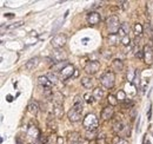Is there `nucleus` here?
<instances>
[{
	"label": "nucleus",
	"instance_id": "10",
	"mask_svg": "<svg viewBox=\"0 0 153 144\" xmlns=\"http://www.w3.org/2000/svg\"><path fill=\"white\" fill-rule=\"evenodd\" d=\"M38 83L44 90H50V89H52V83L48 80V78H47L46 76H40L38 78Z\"/></svg>",
	"mask_w": 153,
	"mask_h": 144
},
{
	"label": "nucleus",
	"instance_id": "46",
	"mask_svg": "<svg viewBox=\"0 0 153 144\" xmlns=\"http://www.w3.org/2000/svg\"><path fill=\"white\" fill-rule=\"evenodd\" d=\"M17 144H25V143H24V142H21L19 138H17Z\"/></svg>",
	"mask_w": 153,
	"mask_h": 144
},
{
	"label": "nucleus",
	"instance_id": "34",
	"mask_svg": "<svg viewBox=\"0 0 153 144\" xmlns=\"http://www.w3.org/2000/svg\"><path fill=\"white\" fill-rule=\"evenodd\" d=\"M133 104L134 103L131 100V99H126V100L123 103V106H124V108H132V106H133Z\"/></svg>",
	"mask_w": 153,
	"mask_h": 144
},
{
	"label": "nucleus",
	"instance_id": "36",
	"mask_svg": "<svg viewBox=\"0 0 153 144\" xmlns=\"http://www.w3.org/2000/svg\"><path fill=\"white\" fill-rule=\"evenodd\" d=\"M134 54H135L137 58H139V59H144V51H143V50H139V49H138V51H135Z\"/></svg>",
	"mask_w": 153,
	"mask_h": 144
},
{
	"label": "nucleus",
	"instance_id": "32",
	"mask_svg": "<svg viewBox=\"0 0 153 144\" xmlns=\"http://www.w3.org/2000/svg\"><path fill=\"white\" fill-rule=\"evenodd\" d=\"M134 74H135V72L132 71V70H130V71L127 72V80H128L130 83H132V82H133Z\"/></svg>",
	"mask_w": 153,
	"mask_h": 144
},
{
	"label": "nucleus",
	"instance_id": "26",
	"mask_svg": "<svg viewBox=\"0 0 153 144\" xmlns=\"http://www.w3.org/2000/svg\"><path fill=\"white\" fill-rule=\"evenodd\" d=\"M46 77L48 78V80H50L52 84H56L58 80H59V77H58V74L56 73V72H50Z\"/></svg>",
	"mask_w": 153,
	"mask_h": 144
},
{
	"label": "nucleus",
	"instance_id": "8",
	"mask_svg": "<svg viewBox=\"0 0 153 144\" xmlns=\"http://www.w3.org/2000/svg\"><path fill=\"white\" fill-rule=\"evenodd\" d=\"M67 58V53L62 50H56L53 53H52V62L54 64H58V63H61L64 60H66Z\"/></svg>",
	"mask_w": 153,
	"mask_h": 144
},
{
	"label": "nucleus",
	"instance_id": "22",
	"mask_svg": "<svg viewBox=\"0 0 153 144\" xmlns=\"http://www.w3.org/2000/svg\"><path fill=\"white\" fill-rule=\"evenodd\" d=\"M123 68H124V64H123V62L120 59H115V60L112 62V69L114 71H121Z\"/></svg>",
	"mask_w": 153,
	"mask_h": 144
},
{
	"label": "nucleus",
	"instance_id": "23",
	"mask_svg": "<svg viewBox=\"0 0 153 144\" xmlns=\"http://www.w3.org/2000/svg\"><path fill=\"white\" fill-rule=\"evenodd\" d=\"M92 96H93V98H94L96 100H100V99H102V97H104V91L101 90L100 88H96V89L93 90Z\"/></svg>",
	"mask_w": 153,
	"mask_h": 144
},
{
	"label": "nucleus",
	"instance_id": "2",
	"mask_svg": "<svg viewBox=\"0 0 153 144\" xmlns=\"http://www.w3.org/2000/svg\"><path fill=\"white\" fill-rule=\"evenodd\" d=\"M84 128L87 130V131H93V130H97L98 128V119L92 113H88L85 118H84Z\"/></svg>",
	"mask_w": 153,
	"mask_h": 144
},
{
	"label": "nucleus",
	"instance_id": "33",
	"mask_svg": "<svg viewBox=\"0 0 153 144\" xmlns=\"http://www.w3.org/2000/svg\"><path fill=\"white\" fill-rule=\"evenodd\" d=\"M134 30H135V33H137L138 36H140V34L143 33V26H141L140 24H137V25L134 26Z\"/></svg>",
	"mask_w": 153,
	"mask_h": 144
},
{
	"label": "nucleus",
	"instance_id": "30",
	"mask_svg": "<svg viewBox=\"0 0 153 144\" xmlns=\"http://www.w3.org/2000/svg\"><path fill=\"white\" fill-rule=\"evenodd\" d=\"M97 136V130H93V131H87V135H86V138L87 140H93L96 138ZM98 137V136H97Z\"/></svg>",
	"mask_w": 153,
	"mask_h": 144
},
{
	"label": "nucleus",
	"instance_id": "28",
	"mask_svg": "<svg viewBox=\"0 0 153 144\" xmlns=\"http://www.w3.org/2000/svg\"><path fill=\"white\" fill-rule=\"evenodd\" d=\"M117 98H118V102H121V103H124L127 99L126 98V93L124 91H119L118 94H117Z\"/></svg>",
	"mask_w": 153,
	"mask_h": 144
},
{
	"label": "nucleus",
	"instance_id": "5",
	"mask_svg": "<svg viewBox=\"0 0 153 144\" xmlns=\"http://www.w3.org/2000/svg\"><path fill=\"white\" fill-rule=\"evenodd\" d=\"M67 41V37L64 33H59V34H56V36L52 38L51 40V45L56 49V50H60L61 47H64V45L66 44Z\"/></svg>",
	"mask_w": 153,
	"mask_h": 144
},
{
	"label": "nucleus",
	"instance_id": "29",
	"mask_svg": "<svg viewBox=\"0 0 153 144\" xmlns=\"http://www.w3.org/2000/svg\"><path fill=\"white\" fill-rule=\"evenodd\" d=\"M108 103L111 104V106H114L119 102H118V98H115L113 94H110V96H108Z\"/></svg>",
	"mask_w": 153,
	"mask_h": 144
},
{
	"label": "nucleus",
	"instance_id": "14",
	"mask_svg": "<svg viewBox=\"0 0 153 144\" xmlns=\"http://www.w3.org/2000/svg\"><path fill=\"white\" fill-rule=\"evenodd\" d=\"M52 116L54 118H61L64 116V106L62 105H53V110H52Z\"/></svg>",
	"mask_w": 153,
	"mask_h": 144
},
{
	"label": "nucleus",
	"instance_id": "6",
	"mask_svg": "<svg viewBox=\"0 0 153 144\" xmlns=\"http://www.w3.org/2000/svg\"><path fill=\"white\" fill-rule=\"evenodd\" d=\"M99 68H100V64L98 60H90L85 66V72L88 74H96L99 71Z\"/></svg>",
	"mask_w": 153,
	"mask_h": 144
},
{
	"label": "nucleus",
	"instance_id": "45",
	"mask_svg": "<svg viewBox=\"0 0 153 144\" xmlns=\"http://www.w3.org/2000/svg\"><path fill=\"white\" fill-rule=\"evenodd\" d=\"M5 16H6L7 18H13V14H12V13H8V14H5Z\"/></svg>",
	"mask_w": 153,
	"mask_h": 144
},
{
	"label": "nucleus",
	"instance_id": "21",
	"mask_svg": "<svg viewBox=\"0 0 153 144\" xmlns=\"http://www.w3.org/2000/svg\"><path fill=\"white\" fill-rule=\"evenodd\" d=\"M51 100L53 102V105H62V103H64V97L61 96V93L57 92V93H53Z\"/></svg>",
	"mask_w": 153,
	"mask_h": 144
},
{
	"label": "nucleus",
	"instance_id": "47",
	"mask_svg": "<svg viewBox=\"0 0 153 144\" xmlns=\"http://www.w3.org/2000/svg\"><path fill=\"white\" fill-rule=\"evenodd\" d=\"M71 144H80V142H79V143H71Z\"/></svg>",
	"mask_w": 153,
	"mask_h": 144
},
{
	"label": "nucleus",
	"instance_id": "9",
	"mask_svg": "<svg viewBox=\"0 0 153 144\" xmlns=\"http://www.w3.org/2000/svg\"><path fill=\"white\" fill-rule=\"evenodd\" d=\"M101 20V17L98 12H94V11H91L88 14H87V21L90 25H97L99 24V21Z\"/></svg>",
	"mask_w": 153,
	"mask_h": 144
},
{
	"label": "nucleus",
	"instance_id": "39",
	"mask_svg": "<svg viewBox=\"0 0 153 144\" xmlns=\"http://www.w3.org/2000/svg\"><path fill=\"white\" fill-rule=\"evenodd\" d=\"M84 97L86 98V102H87V103H93V99H94V98H93V96H90L88 93H86Z\"/></svg>",
	"mask_w": 153,
	"mask_h": 144
},
{
	"label": "nucleus",
	"instance_id": "25",
	"mask_svg": "<svg viewBox=\"0 0 153 144\" xmlns=\"http://www.w3.org/2000/svg\"><path fill=\"white\" fill-rule=\"evenodd\" d=\"M112 144H130V142L125 137L115 136V137H113V140H112Z\"/></svg>",
	"mask_w": 153,
	"mask_h": 144
},
{
	"label": "nucleus",
	"instance_id": "38",
	"mask_svg": "<svg viewBox=\"0 0 153 144\" xmlns=\"http://www.w3.org/2000/svg\"><path fill=\"white\" fill-rule=\"evenodd\" d=\"M127 5H128L127 1H119V2H118V6L121 7L123 10H126V8H127Z\"/></svg>",
	"mask_w": 153,
	"mask_h": 144
},
{
	"label": "nucleus",
	"instance_id": "42",
	"mask_svg": "<svg viewBox=\"0 0 153 144\" xmlns=\"http://www.w3.org/2000/svg\"><path fill=\"white\" fill-rule=\"evenodd\" d=\"M151 113H152V108L150 105V109H149V113H147V119H151Z\"/></svg>",
	"mask_w": 153,
	"mask_h": 144
},
{
	"label": "nucleus",
	"instance_id": "12",
	"mask_svg": "<svg viewBox=\"0 0 153 144\" xmlns=\"http://www.w3.org/2000/svg\"><path fill=\"white\" fill-rule=\"evenodd\" d=\"M113 115H114V109L113 106H107V108H105L102 110V112H101V118L104 119V121H108V119H111V118H113Z\"/></svg>",
	"mask_w": 153,
	"mask_h": 144
},
{
	"label": "nucleus",
	"instance_id": "3",
	"mask_svg": "<svg viewBox=\"0 0 153 144\" xmlns=\"http://www.w3.org/2000/svg\"><path fill=\"white\" fill-rule=\"evenodd\" d=\"M113 128H114V129H113V130H114V132H117L120 137H126V136H128V135H130V129L127 128V125H126L121 119L115 121Z\"/></svg>",
	"mask_w": 153,
	"mask_h": 144
},
{
	"label": "nucleus",
	"instance_id": "41",
	"mask_svg": "<svg viewBox=\"0 0 153 144\" xmlns=\"http://www.w3.org/2000/svg\"><path fill=\"white\" fill-rule=\"evenodd\" d=\"M101 5V1H97V2H94L92 6H91V10H93V8H97V7H99Z\"/></svg>",
	"mask_w": 153,
	"mask_h": 144
},
{
	"label": "nucleus",
	"instance_id": "40",
	"mask_svg": "<svg viewBox=\"0 0 153 144\" xmlns=\"http://www.w3.org/2000/svg\"><path fill=\"white\" fill-rule=\"evenodd\" d=\"M149 84V80H143V84H141V90L145 91L146 90V85Z\"/></svg>",
	"mask_w": 153,
	"mask_h": 144
},
{
	"label": "nucleus",
	"instance_id": "31",
	"mask_svg": "<svg viewBox=\"0 0 153 144\" xmlns=\"http://www.w3.org/2000/svg\"><path fill=\"white\" fill-rule=\"evenodd\" d=\"M120 43H121L123 45L127 46V45H130V43H131V39H130V37H128V36H126V37H124V38H121Z\"/></svg>",
	"mask_w": 153,
	"mask_h": 144
},
{
	"label": "nucleus",
	"instance_id": "7",
	"mask_svg": "<svg viewBox=\"0 0 153 144\" xmlns=\"http://www.w3.org/2000/svg\"><path fill=\"white\" fill-rule=\"evenodd\" d=\"M144 60L147 65H151L153 63V49L151 45H145L144 49Z\"/></svg>",
	"mask_w": 153,
	"mask_h": 144
},
{
	"label": "nucleus",
	"instance_id": "35",
	"mask_svg": "<svg viewBox=\"0 0 153 144\" xmlns=\"http://www.w3.org/2000/svg\"><path fill=\"white\" fill-rule=\"evenodd\" d=\"M97 144H105V135H99L97 137Z\"/></svg>",
	"mask_w": 153,
	"mask_h": 144
},
{
	"label": "nucleus",
	"instance_id": "11",
	"mask_svg": "<svg viewBox=\"0 0 153 144\" xmlns=\"http://www.w3.org/2000/svg\"><path fill=\"white\" fill-rule=\"evenodd\" d=\"M81 113H82V112L78 111V110H76L74 108H71L70 111H68V113H67V116H68V118H70L71 122H78V121H80V118H81Z\"/></svg>",
	"mask_w": 153,
	"mask_h": 144
},
{
	"label": "nucleus",
	"instance_id": "16",
	"mask_svg": "<svg viewBox=\"0 0 153 144\" xmlns=\"http://www.w3.org/2000/svg\"><path fill=\"white\" fill-rule=\"evenodd\" d=\"M27 111H28V112H30L31 115L36 116V115L38 113V111H39V104H38V102H34V100L30 102V103H28V105H27Z\"/></svg>",
	"mask_w": 153,
	"mask_h": 144
},
{
	"label": "nucleus",
	"instance_id": "27",
	"mask_svg": "<svg viewBox=\"0 0 153 144\" xmlns=\"http://www.w3.org/2000/svg\"><path fill=\"white\" fill-rule=\"evenodd\" d=\"M70 138H71L72 143H79V141H80V135H79L78 132H72V134L70 135Z\"/></svg>",
	"mask_w": 153,
	"mask_h": 144
},
{
	"label": "nucleus",
	"instance_id": "17",
	"mask_svg": "<svg viewBox=\"0 0 153 144\" xmlns=\"http://www.w3.org/2000/svg\"><path fill=\"white\" fill-rule=\"evenodd\" d=\"M67 65H70V63L67 62V60H64V62H61V63H58V64H53L52 65V72H61Z\"/></svg>",
	"mask_w": 153,
	"mask_h": 144
},
{
	"label": "nucleus",
	"instance_id": "43",
	"mask_svg": "<svg viewBox=\"0 0 153 144\" xmlns=\"http://www.w3.org/2000/svg\"><path fill=\"white\" fill-rule=\"evenodd\" d=\"M57 144H64V140L61 137H58L57 140Z\"/></svg>",
	"mask_w": 153,
	"mask_h": 144
},
{
	"label": "nucleus",
	"instance_id": "20",
	"mask_svg": "<svg viewBox=\"0 0 153 144\" xmlns=\"http://www.w3.org/2000/svg\"><path fill=\"white\" fill-rule=\"evenodd\" d=\"M119 36L121 37V38H124V37L128 36V33H130V26H128V24L127 22H123L121 24V26H120V28H119Z\"/></svg>",
	"mask_w": 153,
	"mask_h": 144
},
{
	"label": "nucleus",
	"instance_id": "15",
	"mask_svg": "<svg viewBox=\"0 0 153 144\" xmlns=\"http://www.w3.org/2000/svg\"><path fill=\"white\" fill-rule=\"evenodd\" d=\"M72 108H74L78 111L82 112V110H84V99H82L81 96H76V98H74V102H73V106Z\"/></svg>",
	"mask_w": 153,
	"mask_h": 144
},
{
	"label": "nucleus",
	"instance_id": "4",
	"mask_svg": "<svg viewBox=\"0 0 153 144\" xmlns=\"http://www.w3.org/2000/svg\"><path fill=\"white\" fill-rule=\"evenodd\" d=\"M100 83L106 88V89H111L114 86V73L111 71L106 72L105 74H102L100 77Z\"/></svg>",
	"mask_w": 153,
	"mask_h": 144
},
{
	"label": "nucleus",
	"instance_id": "44",
	"mask_svg": "<svg viewBox=\"0 0 153 144\" xmlns=\"http://www.w3.org/2000/svg\"><path fill=\"white\" fill-rule=\"evenodd\" d=\"M7 100H8V102H12V100H13V99H12V96H11V94H8V96H7Z\"/></svg>",
	"mask_w": 153,
	"mask_h": 144
},
{
	"label": "nucleus",
	"instance_id": "18",
	"mask_svg": "<svg viewBox=\"0 0 153 144\" xmlns=\"http://www.w3.org/2000/svg\"><path fill=\"white\" fill-rule=\"evenodd\" d=\"M39 130L36 128V126H31L30 129H28V131H27V137H30V138H32V140H36V141H38L39 138Z\"/></svg>",
	"mask_w": 153,
	"mask_h": 144
},
{
	"label": "nucleus",
	"instance_id": "19",
	"mask_svg": "<svg viewBox=\"0 0 153 144\" xmlns=\"http://www.w3.org/2000/svg\"><path fill=\"white\" fill-rule=\"evenodd\" d=\"M39 63V58L38 57H34V58H31L26 64H25V69L26 70H33L34 68H37Z\"/></svg>",
	"mask_w": 153,
	"mask_h": 144
},
{
	"label": "nucleus",
	"instance_id": "48",
	"mask_svg": "<svg viewBox=\"0 0 153 144\" xmlns=\"http://www.w3.org/2000/svg\"><path fill=\"white\" fill-rule=\"evenodd\" d=\"M32 144H39L38 142H36V143H32Z\"/></svg>",
	"mask_w": 153,
	"mask_h": 144
},
{
	"label": "nucleus",
	"instance_id": "13",
	"mask_svg": "<svg viewBox=\"0 0 153 144\" xmlns=\"http://www.w3.org/2000/svg\"><path fill=\"white\" fill-rule=\"evenodd\" d=\"M73 72H74V68L72 65H67L62 71L60 72V77L62 79H68L73 76Z\"/></svg>",
	"mask_w": 153,
	"mask_h": 144
},
{
	"label": "nucleus",
	"instance_id": "1",
	"mask_svg": "<svg viewBox=\"0 0 153 144\" xmlns=\"http://www.w3.org/2000/svg\"><path fill=\"white\" fill-rule=\"evenodd\" d=\"M106 25H107V28H108V32L110 34H117L119 32V28L121 26V24L119 22V19L115 16H112L106 20Z\"/></svg>",
	"mask_w": 153,
	"mask_h": 144
},
{
	"label": "nucleus",
	"instance_id": "24",
	"mask_svg": "<svg viewBox=\"0 0 153 144\" xmlns=\"http://www.w3.org/2000/svg\"><path fill=\"white\" fill-rule=\"evenodd\" d=\"M81 84H82L86 89H91L92 85H93L92 79H91L90 77H82V78H81Z\"/></svg>",
	"mask_w": 153,
	"mask_h": 144
},
{
	"label": "nucleus",
	"instance_id": "37",
	"mask_svg": "<svg viewBox=\"0 0 153 144\" xmlns=\"http://www.w3.org/2000/svg\"><path fill=\"white\" fill-rule=\"evenodd\" d=\"M21 25H22V21H19V22H16V24H13V25H11V26H6V30H12V28L19 27Z\"/></svg>",
	"mask_w": 153,
	"mask_h": 144
}]
</instances>
